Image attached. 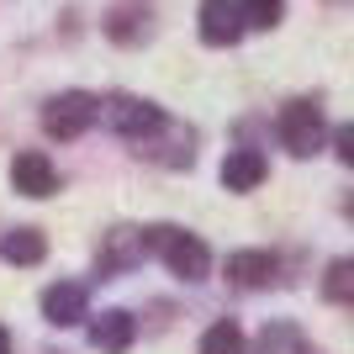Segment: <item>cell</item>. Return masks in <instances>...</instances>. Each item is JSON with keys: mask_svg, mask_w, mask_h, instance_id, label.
<instances>
[{"mask_svg": "<svg viewBox=\"0 0 354 354\" xmlns=\"http://www.w3.org/2000/svg\"><path fill=\"white\" fill-rule=\"evenodd\" d=\"M148 254H159L169 275H180V281H207L212 270V249L185 227H148Z\"/></svg>", "mask_w": 354, "mask_h": 354, "instance_id": "cell-1", "label": "cell"}, {"mask_svg": "<svg viewBox=\"0 0 354 354\" xmlns=\"http://www.w3.org/2000/svg\"><path fill=\"white\" fill-rule=\"evenodd\" d=\"M275 133H281V143L291 148L296 159H312L317 148L328 143V127H323V111L312 101H291L281 111V122H275Z\"/></svg>", "mask_w": 354, "mask_h": 354, "instance_id": "cell-2", "label": "cell"}, {"mask_svg": "<svg viewBox=\"0 0 354 354\" xmlns=\"http://www.w3.org/2000/svg\"><path fill=\"white\" fill-rule=\"evenodd\" d=\"M95 117H101V101H95V95L64 90V95H53V101L43 106V133L48 138H80Z\"/></svg>", "mask_w": 354, "mask_h": 354, "instance_id": "cell-3", "label": "cell"}, {"mask_svg": "<svg viewBox=\"0 0 354 354\" xmlns=\"http://www.w3.org/2000/svg\"><path fill=\"white\" fill-rule=\"evenodd\" d=\"M101 111H106V122H111V133H122V138H153V133H164V111L153 101H143V95H111Z\"/></svg>", "mask_w": 354, "mask_h": 354, "instance_id": "cell-4", "label": "cell"}, {"mask_svg": "<svg viewBox=\"0 0 354 354\" xmlns=\"http://www.w3.org/2000/svg\"><path fill=\"white\" fill-rule=\"evenodd\" d=\"M11 185H16L21 196H32V201H43V196L59 191V169H53V159H48V153L27 148V153H16V164H11Z\"/></svg>", "mask_w": 354, "mask_h": 354, "instance_id": "cell-5", "label": "cell"}, {"mask_svg": "<svg viewBox=\"0 0 354 354\" xmlns=\"http://www.w3.org/2000/svg\"><path fill=\"white\" fill-rule=\"evenodd\" d=\"M133 339H138L133 312L111 307V312H95V317H90V344H95L101 354H122V349H133Z\"/></svg>", "mask_w": 354, "mask_h": 354, "instance_id": "cell-6", "label": "cell"}, {"mask_svg": "<svg viewBox=\"0 0 354 354\" xmlns=\"http://www.w3.org/2000/svg\"><path fill=\"white\" fill-rule=\"evenodd\" d=\"M85 286L80 281H59V286H48L43 291V317L53 328H74V323H85Z\"/></svg>", "mask_w": 354, "mask_h": 354, "instance_id": "cell-7", "label": "cell"}, {"mask_svg": "<svg viewBox=\"0 0 354 354\" xmlns=\"http://www.w3.org/2000/svg\"><path fill=\"white\" fill-rule=\"evenodd\" d=\"M227 281L238 286V291H265L270 281H275V254L265 249H243L227 259Z\"/></svg>", "mask_w": 354, "mask_h": 354, "instance_id": "cell-8", "label": "cell"}, {"mask_svg": "<svg viewBox=\"0 0 354 354\" xmlns=\"http://www.w3.org/2000/svg\"><path fill=\"white\" fill-rule=\"evenodd\" d=\"M143 254H148V233H138V227H111V233H106V249H101V270L117 275V270L138 265Z\"/></svg>", "mask_w": 354, "mask_h": 354, "instance_id": "cell-9", "label": "cell"}, {"mask_svg": "<svg viewBox=\"0 0 354 354\" xmlns=\"http://www.w3.org/2000/svg\"><path fill=\"white\" fill-rule=\"evenodd\" d=\"M148 0H122V6H111L106 11V37L111 43H143L148 37Z\"/></svg>", "mask_w": 354, "mask_h": 354, "instance_id": "cell-10", "label": "cell"}, {"mask_svg": "<svg viewBox=\"0 0 354 354\" xmlns=\"http://www.w3.org/2000/svg\"><path fill=\"white\" fill-rule=\"evenodd\" d=\"M201 37H207L212 48H233L238 37H243V16H238L227 0H207V6H201Z\"/></svg>", "mask_w": 354, "mask_h": 354, "instance_id": "cell-11", "label": "cell"}, {"mask_svg": "<svg viewBox=\"0 0 354 354\" xmlns=\"http://www.w3.org/2000/svg\"><path fill=\"white\" fill-rule=\"evenodd\" d=\"M265 175H270V164H265L259 148H233V153L222 159V185H227V191H254Z\"/></svg>", "mask_w": 354, "mask_h": 354, "instance_id": "cell-12", "label": "cell"}, {"mask_svg": "<svg viewBox=\"0 0 354 354\" xmlns=\"http://www.w3.org/2000/svg\"><path fill=\"white\" fill-rule=\"evenodd\" d=\"M48 254V238L37 227H11V233H0V259L6 265H37Z\"/></svg>", "mask_w": 354, "mask_h": 354, "instance_id": "cell-13", "label": "cell"}, {"mask_svg": "<svg viewBox=\"0 0 354 354\" xmlns=\"http://www.w3.org/2000/svg\"><path fill=\"white\" fill-rule=\"evenodd\" d=\"M254 354H307V339L296 323H270L259 339H254Z\"/></svg>", "mask_w": 354, "mask_h": 354, "instance_id": "cell-14", "label": "cell"}, {"mask_svg": "<svg viewBox=\"0 0 354 354\" xmlns=\"http://www.w3.org/2000/svg\"><path fill=\"white\" fill-rule=\"evenodd\" d=\"M249 344H243V328L238 323H212L207 333H201V354H243Z\"/></svg>", "mask_w": 354, "mask_h": 354, "instance_id": "cell-15", "label": "cell"}, {"mask_svg": "<svg viewBox=\"0 0 354 354\" xmlns=\"http://www.w3.org/2000/svg\"><path fill=\"white\" fill-rule=\"evenodd\" d=\"M323 296H328V301H354V254H344V259H333V265H328Z\"/></svg>", "mask_w": 354, "mask_h": 354, "instance_id": "cell-16", "label": "cell"}, {"mask_svg": "<svg viewBox=\"0 0 354 354\" xmlns=\"http://www.w3.org/2000/svg\"><path fill=\"white\" fill-rule=\"evenodd\" d=\"M243 27H259V32H270L275 21L286 16V0H243Z\"/></svg>", "mask_w": 354, "mask_h": 354, "instance_id": "cell-17", "label": "cell"}, {"mask_svg": "<svg viewBox=\"0 0 354 354\" xmlns=\"http://www.w3.org/2000/svg\"><path fill=\"white\" fill-rule=\"evenodd\" d=\"M333 153H339L344 164H354V122H344L339 133H333Z\"/></svg>", "mask_w": 354, "mask_h": 354, "instance_id": "cell-18", "label": "cell"}, {"mask_svg": "<svg viewBox=\"0 0 354 354\" xmlns=\"http://www.w3.org/2000/svg\"><path fill=\"white\" fill-rule=\"evenodd\" d=\"M0 354H11V333L6 328H0Z\"/></svg>", "mask_w": 354, "mask_h": 354, "instance_id": "cell-19", "label": "cell"}, {"mask_svg": "<svg viewBox=\"0 0 354 354\" xmlns=\"http://www.w3.org/2000/svg\"><path fill=\"white\" fill-rule=\"evenodd\" d=\"M349 217H354V201H349Z\"/></svg>", "mask_w": 354, "mask_h": 354, "instance_id": "cell-20", "label": "cell"}]
</instances>
